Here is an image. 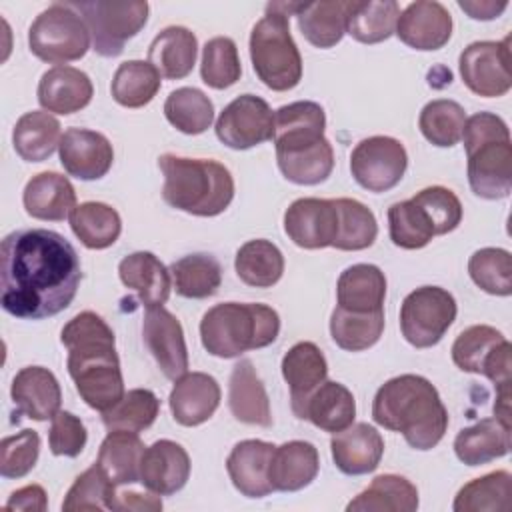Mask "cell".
Wrapping results in <instances>:
<instances>
[{
	"instance_id": "14",
	"label": "cell",
	"mask_w": 512,
	"mask_h": 512,
	"mask_svg": "<svg viewBox=\"0 0 512 512\" xmlns=\"http://www.w3.org/2000/svg\"><path fill=\"white\" fill-rule=\"evenodd\" d=\"M406 166V148L392 136L364 138L350 154V172L368 192L392 190L402 180Z\"/></svg>"
},
{
	"instance_id": "31",
	"label": "cell",
	"mask_w": 512,
	"mask_h": 512,
	"mask_svg": "<svg viewBox=\"0 0 512 512\" xmlns=\"http://www.w3.org/2000/svg\"><path fill=\"white\" fill-rule=\"evenodd\" d=\"M120 280L146 308L162 306L172 290L170 270L152 252H132L118 264Z\"/></svg>"
},
{
	"instance_id": "46",
	"label": "cell",
	"mask_w": 512,
	"mask_h": 512,
	"mask_svg": "<svg viewBox=\"0 0 512 512\" xmlns=\"http://www.w3.org/2000/svg\"><path fill=\"white\" fill-rule=\"evenodd\" d=\"M384 332V310L350 312L340 306L330 316L332 340L348 352H362L374 346Z\"/></svg>"
},
{
	"instance_id": "40",
	"label": "cell",
	"mask_w": 512,
	"mask_h": 512,
	"mask_svg": "<svg viewBox=\"0 0 512 512\" xmlns=\"http://www.w3.org/2000/svg\"><path fill=\"white\" fill-rule=\"evenodd\" d=\"M400 6L394 0H352L346 32L362 44H378L396 32Z\"/></svg>"
},
{
	"instance_id": "5",
	"label": "cell",
	"mask_w": 512,
	"mask_h": 512,
	"mask_svg": "<svg viewBox=\"0 0 512 512\" xmlns=\"http://www.w3.org/2000/svg\"><path fill=\"white\" fill-rule=\"evenodd\" d=\"M158 166L164 174L162 198L176 210L210 218L222 214L234 198V178L216 160L162 154Z\"/></svg>"
},
{
	"instance_id": "11",
	"label": "cell",
	"mask_w": 512,
	"mask_h": 512,
	"mask_svg": "<svg viewBox=\"0 0 512 512\" xmlns=\"http://www.w3.org/2000/svg\"><path fill=\"white\" fill-rule=\"evenodd\" d=\"M86 22L92 46L100 56L114 58L122 54L124 44L134 38L148 20V2H68Z\"/></svg>"
},
{
	"instance_id": "38",
	"label": "cell",
	"mask_w": 512,
	"mask_h": 512,
	"mask_svg": "<svg viewBox=\"0 0 512 512\" xmlns=\"http://www.w3.org/2000/svg\"><path fill=\"white\" fill-rule=\"evenodd\" d=\"M356 418V400L352 392L334 380H324L308 398L304 420H310L324 432H340Z\"/></svg>"
},
{
	"instance_id": "2",
	"label": "cell",
	"mask_w": 512,
	"mask_h": 512,
	"mask_svg": "<svg viewBox=\"0 0 512 512\" xmlns=\"http://www.w3.org/2000/svg\"><path fill=\"white\" fill-rule=\"evenodd\" d=\"M68 348V374L80 398L94 410L106 412L124 396V378L112 328L96 312L84 310L60 332Z\"/></svg>"
},
{
	"instance_id": "32",
	"label": "cell",
	"mask_w": 512,
	"mask_h": 512,
	"mask_svg": "<svg viewBox=\"0 0 512 512\" xmlns=\"http://www.w3.org/2000/svg\"><path fill=\"white\" fill-rule=\"evenodd\" d=\"M386 276L374 264L348 266L336 284V302L350 312L384 310Z\"/></svg>"
},
{
	"instance_id": "10",
	"label": "cell",
	"mask_w": 512,
	"mask_h": 512,
	"mask_svg": "<svg viewBox=\"0 0 512 512\" xmlns=\"http://www.w3.org/2000/svg\"><path fill=\"white\" fill-rule=\"evenodd\" d=\"M90 40L84 18L64 2L42 10L28 28L30 52L48 64L80 60L88 52Z\"/></svg>"
},
{
	"instance_id": "49",
	"label": "cell",
	"mask_w": 512,
	"mask_h": 512,
	"mask_svg": "<svg viewBox=\"0 0 512 512\" xmlns=\"http://www.w3.org/2000/svg\"><path fill=\"white\" fill-rule=\"evenodd\" d=\"M466 122L464 108L448 98L430 100L418 118V126L422 136L438 146V148H450L456 146L462 138V128Z\"/></svg>"
},
{
	"instance_id": "34",
	"label": "cell",
	"mask_w": 512,
	"mask_h": 512,
	"mask_svg": "<svg viewBox=\"0 0 512 512\" xmlns=\"http://www.w3.org/2000/svg\"><path fill=\"white\" fill-rule=\"evenodd\" d=\"M198 54V40L194 32L184 26H168L152 40L148 48V62L168 80L186 78Z\"/></svg>"
},
{
	"instance_id": "22",
	"label": "cell",
	"mask_w": 512,
	"mask_h": 512,
	"mask_svg": "<svg viewBox=\"0 0 512 512\" xmlns=\"http://www.w3.org/2000/svg\"><path fill=\"white\" fill-rule=\"evenodd\" d=\"M330 450L332 460L342 474L362 476L378 468L384 454V438L368 422H356L334 432Z\"/></svg>"
},
{
	"instance_id": "12",
	"label": "cell",
	"mask_w": 512,
	"mask_h": 512,
	"mask_svg": "<svg viewBox=\"0 0 512 512\" xmlns=\"http://www.w3.org/2000/svg\"><path fill=\"white\" fill-rule=\"evenodd\" d=\"M510 342L488 324H474L458 334L452 344V360L462 372L482 374L492 380L496 396L510 394Z\"/></svg>"
},
{
	"instance_id": "19",
	"label": "cell",
	"mask_w": 512,
	"mask_h": 512,
	"mask_svg": "<svg viewBox=\"0 0 512 512\" xmlns=\"http://www.w3.org/2000/svg\"><path fill=\"white\" fill-rule=\"evenodd\" d=\"M58 154L64 170L78 180H98L114 162L110 140L88 128H68L60 138Z\"/></svg>"
},
{
	"instance_id": "30",
	"label": "cell",
	"mask_w": 512,
	"mask_h": 512,
	"mask_svg": "<svg viewBox=\"0 0 512 512\" xmlns=\"http://www.w3.org/2000/svg\"><path fill=\"white\" fill-rule=\"evenodd\" d=\"M320 470V456L314 444L290 440L274 448L268 478L278 492H296L312 484Z\"/></svg>"
},
{
	"instance_id": "7",
	"label": "cell",
	"mask_w": 512,
	"mask_h": 512,
	"mask_svg": "<svg viewBox=\"0 0 512 512\" xmlns=\"http://www.w3.org/2000/svg\"><path fill=\"white\" fill-rule=\"evenodd\" d=\"M278 332V312L258 302H222L204 312L200 320L202 346L216 358H236L242 352L270 346Z\"/></svg>"
},
{
	"instance_id": "41",
	"label": "cell",
	"mask_w": 512,
	"mask_h": 512,
	"mask_svg": "<svg viewBox=\"0 0 512 512\" xmlns=\"http://www.w3.org/2000/svg\"><path fill=\"white\" fill-rule=\"evenodd\" d=\"M452 508L456 512H508L512 508V476L508 470H494L464 484Z\"/></svg>"
},
{
	"instance_id": "28",
	"label": "cell",
	"mask_w": 512,
	"mask_h": 512,
	"mask_svg": "<svg viewBox=\"0 0 512 512\" xmlns=\"http://www.w3.org/2000/svg\"><path fill=\"white\" fill-rule=\"evenodd\" d=\"M228 408L238 422L262 426H272V410L266 388L256 374L252 360L244 358L234 364L228 382Z\"/></svg>"
},
{
	"instance_id": "25",
	"label": "cell",
	"mask_w": 512,
	"mask_h": 512,
	"mask_svg": "<svg viewBox=\"0 0 512 512\" xmlns=\"http://www.w3.org/2000/svg\"><path fill=\"white\" fill-rule=\"evenodd\" d=\"M220 386L206 372H186L174 380L170 392V410L178 424L198 426L212 418L220 406Z\"/></svg>"
},
{
	"instance_id": "50",
	"label": "cell",
	"mask_w": 512,
	"mask_h": 512,
	"mask_svg": "<svg viewBox=\"0 0 512 512\" xmlns=\"http://www.w3.org/2000/svg\"><path fill=\"white\" fill-rule=\"evenodd\" d=\"M336 206L340 222L332 248L354 252L372 246L378 236V224L372 210L354 198H336Z\"/></svg>"
},
{
	"instance_id": "47",
	"label": "cell",
	"mask_w": 512,
	"mask_h": 512,
	"mask_svg": "<svg viewBox=\"0 0 512 512\" xmlns=\"http://www.w3.org/2000/svg\"><path fill=\"white\" fill-rule=\"evenodd\" d=\"M166 120L182 134H202L214 120L212 100L198 88L182 86L168 94L164 102Z\"/></svg>"
},
{
	"instance_id": "15",
	"label": "cell",
	"mask_w": 512,
	"mask_h": 512,
	"mask_svg": "<svg viewBox=\"0 0 512 512\" xmlns=\"http://www.w3.org/2000/svg\"><path fill=\"white\" fill-rule=\"evenodd\" d=\"M458 66L470 92L482 98L504 96L512 86L510 36L500 42L480 40L468 44L460 54Z\"/></svg>"
},
{
	"instance_id": "1",
	"label": "cell",
	"mask_w": 512,
	"mask_h": 512,
	"mask_svg": "<svg viewBox=\"0 0 512 512\" xmlns=\"http://www.w3.org/2000/svg\"><path fill=\"white\" fill-rule=\"evenodd\" d=\"M82 266L74 246L48 228H24L0 244V304L22 320H42L66 310L80 286Z\"/></svg>"
},
{
	"instance_id": "56",
	"label": "cell",
	"mask_w": 512,
	"mask_h": 512,
	"mask_svg": "<svg viewBox=\"0 0 512 512\" xmlns=\"http://www.w3.org/2000/svg\"><path fill=\"white\" fill-rule=\"evenodd\" d=\"M48 508V496L40 484H28L10 494L4 510H24V512H44Z\"/></svg>"
},
{
	"instance_id": "20",
	"label": "cell",
	"mask_w": 512,
	"mask_h": 512,
	"mask_svg": "<svg viewBox=\"0 0 512 512\" xmlns=\"http://www.w3.org/2000/svg\"><path fill=\"white\" fill-rule=\"evenodd\" d=\"M394 34L414 50H438L452 36V16L440 2L418 0L400 12Z\"/></svg>"
},
{
	"instance_id": "16",
	"label": "cell",
	"mask_w": 512,
	"mask_h": 512,
	"mask_svg": "<svg viewBox=\"0 0 512 512\" xmlns=\"http://www.w3.org/2000/svg\"><path fill=\"white\" fill-rule=\"evenodd\" d=\"M214 130L224 146L248 150L274 138V112L264 98L240 94L224 106Z\"/></svg>"
},
{
	"instance_id": "33",
	"label": "cell",
	"mask_w": 512,
	"mask_h": 512,
	"mask_svg": "<svg viewBox=\"0 0 512 512\" xmlns=\"http://www.w3.org/2000/svg\"><path fill=\"white\" fill-rule=\"evenodd\" d=\"M456 458L466 466H482L510 452V426L494 418H484L462 428L454 438Z\"/></svg>"
},
{
	"instance_id": "23",
	"label": "cell",
	"mask_w": 512,
	"mask_h": 512,
	"mask_svg": "<svg viewBox=\"0 0 512 512\" xmlns=\"http://www.w3.org/2000/svg\"><path fill=\"white\" fill-rule=\"evenodd\" d=\"M10 396L16 406V416L24 414L32 420H52L60 412L62 390L56 376L44 366H26L16 372Z\"/></svg>"
},
{
	"instance_id": "6",
	"label": "cell",
	"mask_w": 512,
	"mask_h": 512,
	"mask_svg": "<svg viewBox=\"0 0 512 512\" xmlns=\"http://www.w3.org/2000/svg\"><path fill=\"white\" fill-rule=\"evenodd\" d=\"M468 158V184L484 200L512 192V142L506 122L492 112H476L462 128Z\"/></svg>"
},
{
	"instance_id": "51",
	"label": "cell",
	"mask_w": 512,
	"mask_h": 512,
	"mask_svg": "<svg viewBox=\"0 0 512 512\" xmlns=\"http://www.w3.org/2000/svg\"><path fill=\"white\" fill-rule=\"evenodd\" d=\"M240 74L242 66L236 42L228 36L210 38L202 48V82L214 90H224L236 84L240 80Z\"/></svg>"
},
{
	"instance_id": "26",
	"label": "cell",
	"mask_w": 512,
	"mask_h": 512,
	"mask_svg": "<svg viewBox=\"0 0 512 512\" xmlns=\"http://www.w3.org/2000/svg\"><path fill=\"white\" fill-rule=\"evenodd\" d=\"M274 444L264 440H242L226 458V470L234 488L246 498H262L274 492L268 470Z\"/></svg>"
},
{
	"instance_id": "36",
	"label": "cell",
	"mask_w": 512,
	"mask_h": 512,
	"mask_svg": "<svg viewBox=\"0 0 512 512\" xmlns=\"http://www.w3.org/2000/svg\"><path fill=\"white\" fill-rule=\"evenodd\" d=\"M352 0H320L300 4L296 12L302 36L316 48L336 46L346 32V16Z\"/></svg>"
},
{
	"instance_id": "27",
	"label": "cell",
	"mask_w": 512,
	"mask_h": 512,
	"mask_svg": "<svg viewBox=\"0 0 512 512\" xmlns=\"http://www.w3.org/2000/svg\"><path fill=\"white\" fill-rule=\"evenodd\" d=\"M94 96L92 80L74 66H54L38 82V102L46 112L74 114L90 104Z\"/></svg>"
},
{
	"instance_id": "53",
	"label": "cell",
	"mask_w": 512,
	"mask_h": 512,
	"mask_svg": "<svg viewBox=\"0 0 512 512\" xmlns=\"http://www.w3.org/2000/svg\"><path fill=\"white\" fill-rule=\"evenodd\" d=\"M116 494V484L102 472L94 462L88 470L76 476L74 484L66 492L62 502L64 512H84V510H112V500Z\"/></svg>"
},
{
	"instance_id": "52",
	"label": "cell",
	"mask_w": 512,
	"mask_h": 512,
	"mask_svg": "<svg viewBox=\"0 0 512 512\" xmlns=\"http://www.w3.org/2000/svg\"><path fill=\"white\" fill-rule=\"evenodd\" d=\"M472 282L494 296L512 294V256L504 248H480L468 260Z\"/></svg>"
},
{
	"instance_id": "44",
	"label": "cell",
	"mask_w": 512,
	"mask_h": 512,
	"mask_svg": "<svg viewBox=\"0 0 512 512\" xmlns=\"http://www.w3.org/2000/svg\"><path fill=\"white\" fill-rule=\"evenodd\" d=\"M234 268L244 284L254 288H270L282 278L284 256L270 240L256 238L238 248Z\"/></svg>"
},
{
	"instance_id": "42",
	"label": "cell",
	"mask_w": 512,
	"mask_h": 512,
	"mask_svg": "<svg viewBox=\"0 0 512 512\" xmlns=\"http://www.w3.org/2000/svg\"><path fill=\"white\" fill-rule=\"evenodd\" d=\"M70 228L86 248L104 250L118 240L122 220L110 204L82 202L70 214Z\"/></svg>"
},
{
	"instance_id": "4",
	"label": "cell",
	"mask_w": 512,
	"mask_h": 512,
	"mask_svg": "<svg viewBox=\"0 0 512 512\" xmlns=\"http://www.w3.org/2000/svg\"><path fill=\"white\" fill-rule=\"evenodd\" d=\"M372 418L378 426L400 432L414 450L434 448L448 428V410L438 390L418 374H400L386 380L376 390Z\"/></svg>"
},
{
	"instance_id": "35",
	"label": "cell",
	"mask_w": 512,
	"mask_h": 512,
	"mask_svg": "<svg viewBox=\"0 0 512 512\" xmlns=\"http://www.w3.org/2000/svg\"><path fill=\"white\" fill-rule=\"evenodd\" d=\"M146 446L136 432L110 430L100 444L96 464L112 484L124 486L140 482V460Z\"/></svg>"
},
{
	"instance_id": "43",
	"label": "cell",
	"mask_w": 512,
	"mask_h": 512,
	"mask_svg": "<svg viewBox=\"0 0 512 512\" xmlns=\"http://www.w3.org/2000/svg\"><path fill=\"white\" fill-rule=\"evenodd\" d=\"M170 276L176 294L202 300L218 292L222 284V266L212 254L196 252L172 262Z\"/></svg>"
},
{
	"instance_id": "29",
	"label": "cell",
	"mask_w": 512,
	"mask_h": 512,
	"mask_svg": "<svg viewBox=\"0 0 512 512\" xmlns=\"http://www.w3.org/2000/svg\"><path fill=\"white\" fill-rule=\"evenodd\" d=\"M22 202L28 216L60 222L70 218L76 208V190L66 176L58 172H40L26 182Z\"/></svg>"
},
{
	"instance_id": "54",
	"label": "cell",
	"mask_w": 512,
	"mask_h": 512,
	"mask_svg": "<svg viewBox=\"0 0 512 512\" xmlns=\"http://www.w3.org/2000/svg\"><path fill=\"white\" fill-rule=\"evenodd\" d=\"M40 436L36 430H22L0 442V474L4 478L26 476L38 460Z\"/></svg>"
},
{
	"instance_id": "21",
	"label": "cell",
	"mask_w": 512,
	"mask_h": 512,
	"mask_svg": "<svg viewBox=\"0 0 512 512\" xmlns=\"http://www.w3.org/2000/svg\"><path fill=\"white\" fill-rule=\"evenodd\" d=\"M190 478V456L174 440H156L140 460V482L158 496H170L186 486Z\"/></svg>"
},
{
	"instance_id": "55",
	"label": "cell",
	"mask_w": 512,
	"mask_h": 512,
	"mask_svg": "<svg viewBox=\"0 0 512 512\" xmlns=\"http://www.w3.org/2000/svg\"><path fill=\"white\" fill-rule=\"evenodd\" d=\"M88 440L86 428L78 416L72 412L60 410L52 418V426L48 432V446L54 456H68L76 458L84 450Z\"/></svg>"
},
{
	"instance_id": "3",
	"label": "cell",
	"mask_w": 512,
	"mask_h": 512,
	"mask_svg": "<svg viewBox=\"0 0 512 512\" xmlns=\"http://www.w3.org/2000/svg\"><path fill=\"white\" fill-rule=\"evenodd\" d=\"M324 128V108L312 100L284 104L274 112L272 140L278 168L286 180L316 186L332 174L334 150Z\"/></svg>"
},
{
	"instance_id": "39",
	"label": "cell",
	"mask_w": 512,
	"mask_h": 512,
	"mask_svg": "<svg viewBox=\"0 0 512 512\" xmlns=\"http://www.w3.org/2000/svg\"><path fill=\"white\" fill-rule=\"evenodd\" d=\"M60 122L46 110H32L16 120L12 144L26 162H42L54 154L60 144Z\"/></svg>"
},
{
	"instance_id": "8",
	"label": "cell",
	"mask_w": 512,
	"mask_h": 512,
	"mask_svg": "<svg viewBox=\"0 0 512 512\" xmlns=\"http://www.w3.org/2000/svg\"><path fill=\"white\" fill-rule=\"evenodd\" d=\"M300 4L276 2L266 6L250 32V60L256 76L274 92H286L298 86L302 78V56L290 34V14Z\"/></svg>"
},
{
	"instance_id": "13",
	"label": "cell",
	"mask_w": 512,
	"mask_h": 512,
	"mask_svg": "<svg viewBox=\"0 0 512 512\" xmlns=\"http://www.w3.org/2000/svg\"><path fill=\"white\" fill-rule=\"evenodd\" d=\"M456 300L440 286L412 290L400 306V330L414 348H430L442 340L456 320Z\"/></svg>"
},
{
	"instance_id": "37",
	"label": "cell",
	"mask_w": 512,
	"mask_h": 512,
	"mask_svg": "<svg viewBox=\"0 0 512 512\" xmlns=\"http://www.w3.org/2000/svg\"><path fill=\"white\" fill-rule=\"evenodd\" d=\"M418 488L404 476L380 474L346 506L348 512H414Z\"/></svg>"
},
{
	"instance_id": "9",
	"label": "cell",
	"mask_w": 512,
	"mask_h": 512,
	"mask_svg": "<svg viewBox=\"0 0 512 512\" xmlns=\"http://www.w3.org/2000/svg\"><path fill=\"white\" fill-rule=\"evenodd\" d=\"M462 222L458 196L444 186H428L410 200L388 208V230L394 246L404 250L424 248L434 236L448 234Z\"/></svg>"
},
{
	"instance_id": "58",
	"label": "cell",
	"mask_w": 512,
	"mask_h": 512,
	"mask_svg": "<svg viewBox=\"0 0 512 512\" xmlns=\"http://www.w3.org/2000/svg\"><path fill=\"white\" fill-rule=\"evenodd\" d=\"M458 6L474 20H494L506 8L508 2H494V0H458Z\"/></svg>"
},
{
	"instance_id": "45",
	"label": "cell",
	"mask_w": 512,
	"mask_h": 512,
	"mask_svg": "<svg viewBox=\"0 0 512 512\" xmlns=\"http://www.w3.org/2000/svg\"><path fill=\"white\" fill-rule=\"evenodd\" d=\"M160 72L146 60L122 62L112 78V98L124 108H142L160 90Z\"/></svg>"
},
{
	"instance_id": "57",
	"label": "cell",
	"mask_w": 512,
	"mask_h": 512,
	"mask_svg": "<svg viewBox=\"0 0 512 512\" xmlns=\"http://www.w3.org/2000/svg\"><path fill=\"white\" fill-rule=\"evenodd\" d=\"M162 508L158 494H140V492H120L114 494L112 510H136V512H156Z\"/></svg>"
},
{
	"instance_id": "24",
	"label": "cell",
	"mask_w": 512,
	"mask_h": 512,
	"mask_svg": "<svg viewBox=\"0 0 512 512\" xmlns=\"http://www.w3.org/2000/svg\"><path fill=\"white\" fill-rule=\"evenodd\" d=\"M282 376L290 390L292 412L304 420L308 398L328 376L322 350L314 342H296L282 358Z\"/></svg>"
},
{
	"instance_id": "48",
	"label": "cell",
	"mask_w": 512,
	"mask_h": 512,
	"mask_svg": "<svg viewBox=\"0 0 512 512\" xmlns=\"http://www.w3.org/2000/svg\"><path fill=\"white\" fill-rule=\"evenodd\" d=\"M160 412V400L148 388H134L124 392V396L106 412H102V422L108 430H128L142 432L150 428Z\"/></svg>"
},
{
	"instance_id": "17",
	"label": "cell",
	"mask_w": 512,
	"mask_h": 512,
	"mask_svg": "<svg viewBox=\"0 0 512 512\" xmlns=\"http://www.w3.org/2000/svg\"><path fill=\"white\" fill-rule=\"evenodd\" d=\"M336 198H298L284 212V232L306 250L332 246L338 236Z\"/></svg>"
},
{
	"instance_id": "18",
	"label": "cell",
	"mask_w": 512,
	"mask_h": 512,
	"mask_svg": "<svg viewBox=\"0 0 512 512\" xmlns=\"http://www.w3.org/2000/svg\"><path fill=\"white\" fill-rule=\"evenodd\" d=\"M142 338L168 380H176L188 372V348L182 324L164 306L146 308L142 320Z\"/></svg>"
}]
</instances>
